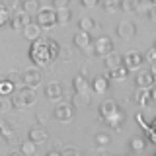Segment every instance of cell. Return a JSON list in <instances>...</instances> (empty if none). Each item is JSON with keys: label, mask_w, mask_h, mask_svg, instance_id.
Instances as JSON below:
<instances>
[{"label": "cell", "mask_w": 156, "mask_h": 156, "mask_svg": "<svg viewBox=\"0 0 156 156\" xmlns=\"http://www.w3.org/2000/svg\"><path fill=\"white\" fill-rule=\"evenodd\" d=\"M58 55H61V45L51 37L37 39V41L31 43V49H29V58L37 68L51 65L53 61L58 58Z\"/></svg>", "instance_id": "1"}, {"label": "cell", "mask_w": 156, "mask_h": 156, "mask_svg": "<svg viewBox=\"0 0 156 156\" xmlns=\"http://www.w3.org/2000/svg\"><path fill=\"white\" fill-rule=\"evenodd\" d=\"M35 23L41 29H51L57 26V10L55 8H41L35 16Z\"/></svg>", "instance_id": "2"}, {"label": "cell", "mask_w": 156, "mask_h": 156, "mask_svg": "<svg viewBox=\"0 0 156 156\" xmlns=\"http://www.w3.org/2000/svg\"><path fill=\"white\" fill-rule=\"evenodd\" d=\"M53 117L61 123H70L74 119V107H72L70 101H61L57 104V107L53 109Z\"/></svg>", "instance_id": "3"}, {"label": "cell", "mask_w": 156, "mask_h": 156, "mask_svg": "<svg viewBox=\"0 0 156 156\" xmlns=\"http://www.w3.org/2000/svg\"><path fill=\"white\" fill-rule=\"evenodd\" d=\"M113 49H115V45H113V41H111V37L100 35V37L94 39V55L105 58L107 55H111V53H113Z\"/></svg>", "instance_id": "4"}, {"label": "cell", "mask_w": 156, "mask_h": 156, "mask_svg": "<svg viewBox=\"0 0 156 156\" xmlns=\"http://www.w3.org/2000/svg\"><path fill=\"white\" fill-rule=\"evenodd\" d=\"M135 84H136V88H140V90H150V88H154L156 78L152 74V70H150V68H140L135 76Z\"/></svg>", "instance_id": "5"}, {"label": "cell", "mask_w": 156, "mask_h": 156, "mask_svg": "<svg viewBox=\"0 0 156 156\" xmlns=\"http://www.w3.org/2000/svg\"><path fill=\"white\" fill-rule=\"evenodd\" d=\"M144 62V55L139 51H129L123 57V66L127 70H140V65Z\"/></svg>", "instance_id": "6"}, {"label": "cell", "mask_w": 156, "mask_h": 156, "mask_svg": "<svg viewBox=\"0 0 156 156\" xmlns=\"http://www.w3.org/2000/svg\"><path fill=\"white\" fill-rule=\"evenodd\" d=\"M39 82H41V70L37 66L33 68H26L22 72V84L23 86H29V88H35Z\"/></svg>", "instance_id": "7"}, {"label": "cell", "mask_w": 156, "mask_h": 156, "mask_svg": "<svg viewBox=\"0 0 156 156\" xmlns=\"http://www.w3.org/2000/svg\"><path fill=\"white\" fill-rule=\"evenodd\" d=\"M136 33V26L131 20H123V22L117 23V35L121 39H125V41H129V39H133Z\"/></svg>", "instance_id": "8"}, {"label": "cell", "mask_w": 156, "mask_h": 156, "mask_svg": "<svg viewBox=\"0 0 156 156\" xmlns=\"http://www.w3.org/2000/svg\"><path fill=\"white\" fill-rule=\"evenodd\" d=\"M27 23H31V16H27L26 12H16L14 16H10V20H8V26L12 29H16V31H22Z\"/></svg>", "instance_id": "9"}, {"label": "cell", "mask_w": 156, "mask_h": 156, "mask_svg": "<svg viewBox=\"0 0 156 156\" xmlns=\"http://www.w3.org/2000/svg\"><path fill=\"white\" fill-rule=\"evenodd\" d=\"M27 139L31 140L33 144H41V143H45V140L49 139V133H47V129H45V127L37 125V127H31V129H29Z\"/></svg>", "instance_id": "10"}, {"label": "cell", "mask_w": 156, "mask_h": 156, "mask_svg": "<svg viewBox=\"0 0 156 156\" xmlns=\"http://www.w3.org/2000/svg\"><path fill=\"white\" fill-rule=\"evenodd\" d=\"M72 107H76V109H84L92 104V94L90 92H74V96H72Z\"/></svg>", "instance_id": "11"}, {"label": "cell", "mask_w": 156, "mask_h": 156, "mask_svg": "<svg viewBox=\"0 0 156 156\" xmlns=\"http://www.w3.org/2000/svg\"><path fill=\"white\" fill-rule=\"evenodd\" d=\"M72 43L74 47H78L80 51H88L92 47V35L88 31H78L74 37H72Z\"/></svg>", "instance_id": "12"}, {"label": "cell", "mask_w": 156, "mask_h": 156, "mask_svg": "<svg viewBox=\"0 0 156 156\" xmlns=\"http://www.w3.org/2000/svg\"><path fill=\"white\" fill-rule=\"evenodd\" d=\"M119 111V105H117L115 100H105L100 104V119H107V117H111L113 113H117Z\"/></svg>", "instance_id": "13"}, {"label": "cell", "mask_w": 156, "mask_h": 156, "mask_svg": "<svg viewBox=\"0 0 156 156\" xmlns=\"http://www.w3.org/2000/svg\"><path fill=\"white\" fill-rule=\"evenodd\" d=\"M62 94H65V86L61 82H49L45 86V96L49 100H61Z\"/></svg>", "instance_id": "14"}, {"label": "cell", "mask_w": 156, "mask_h": 156, "mask_svg": "<svg viewBox=\"0 0 156 156\" xmlns=\"http://www.w3.org/2000/svg\"><path fill=\"white\" fill-rule=\"evenodd\" d=\"M41 31H43V29L39 27L35 22H31V23H27V26L22 29V35L26 37L27 41L33 43V41H37V39H41Z\"/></svg>", "instance_id": "15"}, {"label": "cell", "mask_w": 156, "mask_h": 156, "mask_svg": "<svg viewBox=\"0 0 156 156\" xmlns=\"http://www.w3.org/2000/svg\"><path fill=\"white\" fill-rule=\"evenodd\" d=\"M0 136H2L4 140L10 144V143H14V140H18V135H16V131H14V127L8 123V121H0Z\"/></svg>", "instance_id": "16"}, {"label": "cell", "mask_w": 156, "mask_h": 156, "mask_svg": "<svg viewBox=\"0 0 156 156\" xmlns=\"http://www.w3.org/2000/svg\"><path fill=\"white\" fill-rule=\"evenodd\" d=\"M16 94L20 96V100L26 104V107L31 105L33 101H35V98H37V96H35V88H29V86H22V88L16 92Z\"/></svg>", "instance_id": "17"}, {"label": "cell", "mask_w": 156, "mask_h": 156, "mask_svg": "<svg viewBox=\"0 0 156 156\" xmlns=\"http://www.w3.org/2000/svg\"><path fill=\"white\" fill-rule=\"evenodd\" d=\"M107 88H109V78H107V74L96 76L94 82H92V90H94L96 94H105Z\"/></svg>", "instance_id": "18"}, {"label": "cell", "mask_w": 156, "mask_h": 156, "mask_svg": "<svg viewBox=\"0 0 156 156\" xmlns=\"http://www.w3.org/2000/svg\"><path fill=\"white\" fill-rule=\"evenodd\" d=\"M104 65L109 68V72L111 70H115V68H119V66H123V57L119 55V53H111V55H107L105 58H104Z\"/></svg>", "instance_id": "19"}, {"label": "cell", "mask_w": 156, "mask_h": 156, "mask_svg": "<svg viewBox=\"0 0 156 156\" xmlns=\"http://www.w3.org/2000/svg\"><path fill=\"white\" fill-rule=\"evenodd\" d=\"M39 10H41L39 0H22V12H26L27 16H37Z\"/></svg>", "instance_id": "20"}, {"label": "cell", "mask_w": 156, "mask_h": 156, "mask_svg": "<svg viewBox=\"0 0 156 156\" xmlns=\"http://www.w3.org/2000/svg\"><path fill=\"white\" fill-rule=\"evenodd\" d=\"M135 101H136L139 105H143V107H148L150 101H152V98H150V90H140V88H136V92H135Z\"/></svg>", "instance_id": "21"}, {"label": "cell", "mask_w": 156, "mask_h": 156, "mask_svg": "<svg viewBox=\"0 0 156 156\" xmlns=\"http://www.w3.org/2000/svg\"><path fill=\"white\" fill-rule=\"evenodd\" d=\"M72 86H74V92H92V84L86 80L82 74L74 76V80H72Z\"/></svg>", "instance_id": "22"}, {"label": "cell", "mask_w": 156, "mask_h": 156, "mask_svg": "<svg viewBox=\"0 0 156 156\" xmlns=\"http://www.w3.org/2000/svg\"><path fill=\"white\" fill-rule=\"evenodd\" d=\"M123 121H125V113H123V111L119 109L117 113H113L111 117H107V119H105V123L109 125V127H113V129H119Z\"/></svg>", "instance_id": "23"}, {"label": "cell", "mask_w": 156, "mask_h": 156, "mask_svg": "<svg viewBox=\"0 0 156 156\" xmlns=\"http://www.w3.org/2000/svg\"><path fill=\"white\" fill-rule=\"evenodd\" d=\"M20 152H22L23 156H35V152H37V144H33L31 140H23L22 144H20Z\"/></svg>", "instance_id": "24"}, {"label": "cell", "mask_w": 156, "mask_h": 156, "mask_svg": "<svg viewBox=\"0 0 156 156\" xmlns=\"http://www.w3.org/2000/svg\"><path fill=\"white\" fill-rule=\"evenodd\" d=\"M70 16H72V12L68 8L57 10V26H66V23L70 22Z\"/></svg>", "instance_id": "25"}, {"label": "cell", "mask_w": 156, "mask_h": 156, "mask_svg": "<svg viewBox=\"0 0 156 156\" xmlns=\"http://www.w3.org/2000/svg\"><path fill=\"white\" fill-rule=\"evenodd\" d=\"M16 90V84H12L6 78H0V96H12Z\"/></svg>", "instance_id": "26"}, {"label": "cell", "mask_w": 156, "mask_h": 156, "mask_svg": "<svg viewBox=\"0 0 156 156\" xmlns=\"http://www.w3.org/2000/svg\"><path fill=\"white\" fill-rule=\"evenodd\" d=\"M78 26H80V31H88V33H90V31H94V27H98V23L90 16H84L80 22H78Z\"/></svg>", "instance_id": "27"}, {"label": "cell", "mask_w": 156, "mask_h": 156, "mask_svg": "<svg viewBox=\"0 0 156 156\" xmlns=\"http://www.w3.org/2000/svg\"><path fill=\"white\" fill-rule=\"evenodd\" d=\"M121 8L125 12H139L140 10V0H121Z\"/></svg>", "instance_id": "28"}, {"label": "cell", "mask_w": 156, "mask_h": 156, "mask_svg": "<svg viewBox=\"0 0 156 156\" xmlns=\"http://www.w3.org/2000/svg\"><path fill=\"white\" fill-rule=\"evenodd\" d=\"M127 74H129V70H127L125 66H119V68H115V70H111V72H109V76L113 78V80H117V82L125 80Z\"/></svg>", "instance_id": "29"}, {"label": "cell", "mask_w": 156, "mask_h": 156, "mask_svg": "<svg viewBox=\"0 0 156 156\" xmlns=\"http://www.w3.org/2000/svg\"><path fill=\"white\" fill-rule=\"evenodd\" d=\"M144 146H146V140L143 139V136H133V139H131V148L136 150V152L144 150Z\"/></svg>", "instance_id": "30"}, {"label": "cell", "mask_w": 156, "mask_h": 156, "mask_svg": "<svg viewBox=\"0 0 156 156\" xmlns=\"http://www.w3.org/2000/svg\"><path fill=\"white\" fill-rule=\"evenodd\" d=\"M94 140H96V144H98V146H107V144L111 143V136L107 135V133H96Z\"/></svg>", "instance_id": "31"}, {"label": "cell", "mask_w": 156, "mask_h": 156, "mask_svg": "<svg viewBox=\"0 0 156 156\" xmlns=\"http://www.w3.org/2000/svg\"><path fill=\"white\" fill-rule=\"evenodd\" d=\"M104 8L107 10V12L113 14V12H117V10L121 8V0H105V2H104Z\"/></svg>", "instance_id": "32"}, {"label": "cell", "mask_w": 156, "mask_h": 156, "mask_svg": "<svg viewBox=\"0 0 156 156\" xmlns=\"http://www.w3.org/2000/svg\"><path fill=\"white\" fill-rule=\"evenodd\" d=\"M8 20H10V12H8V8L0 4V27H4V26H6V23H8Z\"/></svg>", "instance_id": "33"}, {"label": "cell", "mask_w": 156, "mask_h": 156, "mask_svg": "<svg viewBox=\"0 0 156 156\" xmlns=\"http://www.w3.org/2000/svg\"><path fill=\"white\" fill-rule=\"evenodd\" d=\"M144 61L150 62V65H156V49L154 47H150L148 51L144 53Z\"/></svg>", "instance_id": "34"}, {"label": "cell", "mask_w": 156, "mask_h": 156, "mask_svg": "<svg viewBox=\"0 0 156 156\" xmlns=\"http://www.w3.org/2000/svg\"><path fill=\"white\" fill-rule=\"evenodd\" d=\"M62 156H80V150L76 148V146H65V148L61 150Z\"/></svg>", "instance_id": "35"}, {"label": "cell", "mask_w": 156, "mask_h": 156, "mask_svg": "<svg viewBox=\"0 0 156 156\" xmlns=\"http://www.w3.org/2000/svg\"><path fill=\"white\" fill-rule=\"evenodd\" d=\"M12 105L16 107V109H26V104L20 100V96H18V94H12Z\"/></svg>", "instance_id": "36"}, {"label": "cell", "mask_w": 156, "mask_h": 156, "mask_svg": "<svg viewBox=\"0 0 156 156\" xmlns=\"http://www.w3.org/2000/svg\"><path fill=\"white\" fill-rule=\"evenodd\" d=\"M4 78H6V80H10L12 84H16L18 80H22V72H8Z\"/></svg>", "instance_id": "37"}, {"label": "cell", "mask_w": 156, "mask_h": 156, "mask_svg": "<svg viewBox=\"0 0 156 156\" xmlns=\"http://www.w3.org/2000/svg\"><path fill=\"white\" fill-rule=\"evenodd\" d=\"M72 55H74V53H72V49L62 47V49H61V55H58V57H62V61H70Z\"/></svg>", "instance_id": "38"}, {"label": "cell", "mask_w": 156, "mask_h": 156, "mask_svg": "<svg viewBox=\"0 0 156 156\" xmlns=\"http://www.w3.org/2000/svg\"><path fill=\"white\" fill-rule=\"evenodd\" d=\"M68 2H70V0H53V8H55V10L68 8Z\"/></svg>", "instance_id": "39"}, {"label": "cell", "mask_w": 156, "mask_h": 156, "mask_svg": "<svg viewBox=\"0 0 156 156\" xmlns=\"http://www.w3.org/2000/svg\"><path fill=\"white\" fill-rule=\"evenodd\" d=\"M98 2H100V0H82V6H86V8H92V6H96Z\"/></svg>", "instance_id": "40"}, {"label": "cell", "mask_w": 156, "mask_h": 156, "mask_svg": "<svg viewBox=\"0 0 156 156\" xmlns=\"http://www.w3.org/2000/svg\"><path fill=\"white\" fill-rule=\"evenodd\" d=\"M150 98H152V101H156V86L150 88Z\"/></svg>", "instance_id": "41"}, {"label": "cell", "mask_w": 156, "mask_h": 156, "mask_svg": "<svg viewBox=\"0 0 156 156\" xmlns=\"http://www.w3.org/2000/svg\"><path fill=\"white\" fill-rule=\"evenodd\" d=\"M150 18H152V20H154V22H156V6H154L152 10H150Z\"/></svg>", "instance_id": "42"}, {"label": "cell", "mask_w": 156, "mask_h": 156, "mask_svg": "<svg viewBox=\"0 0 156 156\" xmlns=\"http://www.w3.org/2000/svg\"><path fill=\"white\" fill-rule=\"evenodd\" d=\"M47 156H62L61 152H58V150H51V152H49Z\"/></svg>", "instance_id": "43"}, {"label": "cell", "mask_w": 156, "mask_h": 156, "mask_svg": "<svg viewBox=\"0 0 156 156\" xmlns=\"http://www.w3.org/2000/svg\"><path fill=\"white\" fill-rule=\"evenodd\" d=\"M4 109H6V105H4V101H2V100H0V113H2V111H4Z\"/></svg>", "instance_id": "44"}, {"label": "cell", "mask_w": 156, "mask_h": 156, "mask_svg": "<svg viewBox=\"0 0 156 156\" xmlns=\"http://www.w3.org/2000/svg\"><path fill=\"white\" fill-rule=\"evenodd\" d=\"M10 156H23V154H22V152H12Z\"/></svg>", "instance_id": "45"}, {"label": "cell", "mask_w": 156, "mask_h": 156, "mask_svg": "<svg viewBox=\"0 0 156 156\" xmlns=\"http://www.w3.org/2000/svg\"><path fill=\"white\" fill-rule=\"evenodd\" d=\"M152 4H154V6H156V0H152Z\"/></svg>", "instance_id": "46"}, {"label": "cell", "mask_w": 156, "mask_h": 156, "mask_svg": "<svg viewBox=\"0 0 156 156\" xmlns=\"http://www.w3.org/2000/svg\"><path fill=\"white\" fill-rule=\"evenodd\" d=\"M101 156H111V154H101Z\"/></svg>", "instance_id": "47"}, {"label": "cell", "mask_w": 156, "mask_h": 156, "mask_svg": "<svg viewBox=\"0 0 156 156\" xmlns=\"http://www.w3.org/2000/svg\"><path fill=\"white\" fill-rule=\"evenodd\" d=\"M154 49H156V41H154Z\"/></svg>", "instance_id": "48"}, {"label": "cell", "mask_w": 156, "mask_h": 156, "mask_svg": "<svg viewBox=\"0 0 156 156\" xmlns=\"http://www.w3.org/2000/svg\"><path fill=\"white\" fill-rule=\"evenodd\" d=\"M0 2H2V0H0Z\"/></svg>", "instance_id": "49"}, {"label": "cell", "mask_w": 156, "mask_h": 156, "mask_svg": "<svg viewBox=\"0 0 156 156\" xmlns=\"http://www.w3.org/2000/svg\"><path fill=\"white\" fill-rule=\"evenodd\" d=\"M154 156H156V154H154Z\"/></svg>", "instance_id": "50"}]
</instances>
